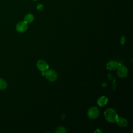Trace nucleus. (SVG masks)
<instances>
[{
	"label": "nucleus",
	"mask_w": 133,
	"mask_h": 133,
	"mask_svg": "<svg viewBox=\"0 0 133 133\" xmlns=\"http://www.w3.org/2000/svg\"><path fill=\"white\" fill-rule=\"evenodd\" d=\"M104 116L105 119L110 123H114L118 117L116 112L112 108H108L104 112Z\"/></svg>",
	"instance_id": "1"
},
{
	"label": "nucleus",
	"mask_w": 133,
	"mask_h": 133,
	"mask_svg": "<svg viewBox=\"0 0 133 133\" xmlns=\"http://www.w3.org/2000/svg\"><path fill=\"white\" fill-rule=\"evenodd\" d=\"M99 115V109L96 107L90 108L87 111V116L90 119H94L97 118Z\"/></svg>",
	"instance_id": "2"
},
{
	"label": "nucleus",
	"mask_w": 133,
	"mask_h": 133,
	"mask_svg": "<svg viewBox=\"0 0 133 133\" xmlns=\"http://www.w3.org/2000/svg\"><path fill=\"white\" fill-rule=\"evenodd\" d=\"M45 76L47 79L51 82L55 81L58 78L57 73L53 69H48L46 71Z\"/></svg>",
	"instance_id": "3"
},
{
	"label": "nucleus",
	"mask_w": 133,
	"mask_h": 133,
	"mask_svg": "<svg viewBox=\"0 0 133 133\" xmlns=\"http://www.w3.org/2000/svg\"><path fill=\"white\" fill-rule=\"evenodd\" d=\"M117 69V75L121 78H124L127 76L128 74V69L126 66L123 65H120Z\"/></svg>",
	"instance_id": "4"
},
{
	"label": "nucleus",
	"mask_w": 133,
	"mask_h": 133,
	"mask_svg": "<svg viewBox=\"0 0 133 133\" xmlns=\"http://www.w3.org/2000/svg\"><path fill=\"white\" fill-rule=\"evenodd\" d=\"M36 66L38 70L42 71H46L49 68V65L47 62L44 60H39L37 62Z\"/></svg>",
	"instance_id": "5"
},
{
	"label": "nucleus",
	"mask_w": 133,
	"mask_h": 133,
	"mask_svg": "<svg viewBox=\"0 0 133 133\" xmlns=\"http://www.w3.org/2000/svg\"><path fill=\"white\" fill-rule=\"evenodd\" d=\"M28 28V25H27V23L24 22V21H21L19 22L16 26V30L19 32V33H23L25 31H26V30H27Z\"/></svg>",
	"instance_id": "6"
},
{
	"label": "nucleus",
	"mask_w": 133,
	"mask_h": 133,
	"mask_svg": "<svg viewBox=\"0 0 133 133\" xmlns=\"http://www.w3.org/2000/svg\"><path fill=\"white\" fill-rule=\"evenodd\" d=\"M120 65L121 64L117 61L114 60H111L107 63L106 67L108 70L110 71H113L116 70Z\"/></svg>",
	"instance_id": "7"
},
{
	"label": "nucleus",
	"mask_w": 133,
	"mask_h": 133,
	"mask_svg": "<svg viewBox=\"0 0 133 133\" xmlns=\"http://www.w3.org/2000/svg\"><path fill=\"white\" fill-rule=\"evenodd\" d=\"M116 124L120 127H125L128 124V122L127 119L124 117H117V119L115 121Z\"/></svg>",
	"instance_id": "8"
},
{
	"label": "nucleus",
	"mask_w": 133,
	"mask_h": 133,
	"mask_svg": "<svg viewBox=\"0 0 133 133\" xmlns=\"http://www.w3.org/2000/svg\"><path fill=\"white\" fill-rule=\"evenodd\" d=\"M108 101V98L105 96H101L97 100V103L100 107H103L105 105Z\"/></svg>",
	"instance_id": "9"
},
{
	"label": "nucleus",
	"mask_w": 133,
	"mask_h": 133,
	"mask_svg": "<svg viewBox=\"0 0 133 133\" xmlns=\"http://www.w3.org/2000/svg\"><path fill=\"white\" fill-rule=\"evenodd\" d=\"M34 17L33 14H27L24 18V21L27 24L31 23L34 20Z\"/></svg>",
	"instance_id": "10"
},
{
	"label": "nucleus",
	"mask_w": 133,
	"mask_h": 133,
	"mask_svg": "<svg viewBox=\"0 0 133 133\" xmlns=\"http://www.w3.org/2000/svg\"><path fill=\"white\" fill-rule=\"evenodd\" d=\"M7 86V82L3 79L0 78V89H4Z\"/></svg>",
	"instance_id": "11"
},
{
	"label": "nucleus",
	"mask_w": 133,
	"mask_h": 133,
	"mask_svg": "<svg viewBox=\"0 0 133 133\" xmlns=\"http://www.w3.org/2000/svg\"><path fill=\"white\" fill-rule=\"evenodd\" d=\"M65 132H66V130H65V128L62 126L59 127L56 131V132H57V133H64Z\"/></svg>",
	"instance_id": "12"
},
{
	"label": "nucleus",
	"mask_w": 133,
	"mask_h": 133,
	"mask_svg": "<svg viewBox=\"0 0 133 133\" xmlns=\"http://www.w3.org/2000/svg\"><path fill=\"white\" fill-rule=\"evenodd\" d=\"M43 8H44V6H43V4H39L37 5V9L39 11H41L43 9Z\"/></svg>",
	"instance_id": "13"
},
{
	"label": "nucleus",
	"mask_w": 133,
	"mask_h": 133,
	"mask_svg": "<svg viewBox=\"0 0 133 133\" xmlns=\"http://www.w3.org/2000/svg\"><path fill=\"white\" fill-rule=\"evenodd\" d=\"M125 41H126L125 37L124 36H122L121 39H120V43H121V44L123 45L124 44H125Z\"/></svg>",
	"instance_id": "14"
},
{
	"label": "nucleus",
	"mask_w": 133,
	"mask_h": 133,
	"mask_svg": "<svg viewBox=\"0 0 133 133\" xmlns=\"http://www.w3.org/2000/svg\"><path fill=\"white\" fill-rule=\"evenodd\" d=\"M97 133V132H98V133H100V132H102V131L100 129H97L95 131H94V133Z\"/></svg>",
	"instance_id": "15"
},
{
	"label": "nucleus",
	"mask_w": 133,
	"mask_h": 133,
	"mask_svg": "<svg viewBox=\"0 0 133 133\" xmlns=\"http://www.w3.org/2000/svg\"><path fill=\"white\" fill-rule=\"evenodd\" d=\"M33 1H36V0H33Z\"/></svg>",
	"instance_id": "16"
}]
</instances>
